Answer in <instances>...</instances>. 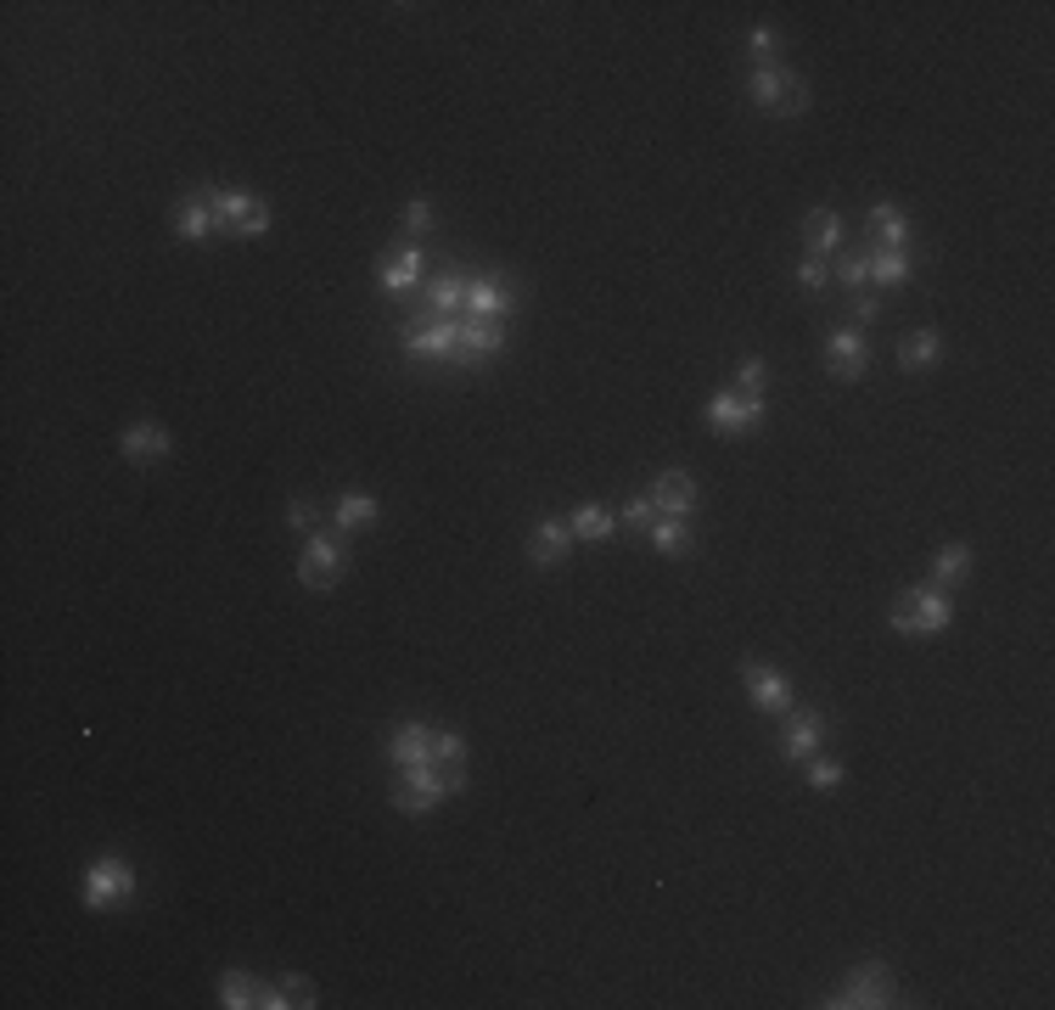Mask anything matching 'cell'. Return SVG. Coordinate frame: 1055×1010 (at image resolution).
<instances>
[{
    "mask_svg": "<svg viewBox=\"0 0 1055 1010\" xmlns=\"http://www.w3.org/2000/svg\"><path fill=\"white\" fill-rule=\"evenodd\" d=\"M949 624V596L926 585V590H904L892 606V629H904V635H937Z\"/></svg>",
    "mask_w": 1055,
    "mask_h": 1010,
    "instance_id": "obj_1",
    "label": "cell"
},
{
    "mask_svg": "<svg viewBox=\"0 0 1055 1010\" xmlns=\"http://www.w3.org/2000/svg\"><path fill=\"white\" fill-rule=\"evenodd\" d=\"M753 101L758 107H769L775 112V119H792V112H803L808 107V85L798 80V73H780L775 62L769 68H753Z\"/></svg>",
    "mask_w": 1055,
    "mask_h": 1010,
    "instance_id": "obj_2",
    "label": "cell"
},
{
    "mask_svg": "<svg viewBox=\"0 0 1055 1010\" xmlns=\"http://www.w3.org/2000/svg\"><path fill=\"white\" fill-rule=\"evenodd\" d=\"M343 573H348V551L337 545V539H332V533L309 539L303 556H298V578H303V585H309V590H332Z\"/></svg>",
    "mask_w": 1055,
    "mask_h": 1010,
    "instance_id": "obj_3",
    "label": "cell"
},
{
    "mask_svg": "<svg viewBox=\"0 0 1055 1010\" xmlns=\"http://www.w3.org/2000/svg\"><path fill=\"white\" fill-rule=\"evenodd\" d=\"M831 1010H865V1005H892V977H887V965H859L853 977L826 999Z\"/></svg>",
    "mask_w": 1055,
    "mask_h": 1010,
    "instance_id": "obj_4",
    "label": "cell"
},
{
    "mask_svg": "<svg viewBox=\"0 0 1055 1010\" xmlns=\"http://www.w3.org/2000/svg\"><path fill=\"white\" fill-rule=\"evenodd\" d=\"M130 887H135L130 865H119V859H101V865H91V876H85V904H91V910H107V904L130 899Z\"/></svg>",
    "mask_w": 1055,
    "mask_h": 1010,
    "instance_id": "obj_5",
    "label": "cell"
},
{
    "mask_svg": "<svg viewBox=\"0 0 1055 1010\" xmlns=\"http://www.w3.org/2000/svg\"><path fill=\"white\" fill-rule=\"evenodd\" d=\"M439 797H449V786H444V774H439L433 763H416V769H405V781H399V792H394V803H399L405 814L433 808Z\"/></svg>",
    "mask_w": 1055,
    "mask_h": 1010,
    "instance_id": "obj_6",
    "label": "cell"
},
{
    "mask_svg": "<svg viewBox=\"0 0 1055 1010\" xmlns=\"http://www.w3.org/2000/svg\"><path fill=\"white\" fill-rule=\"evenodd\" d=\"M708 421L719 426V433H753V426L764 421V405H758V394H719L708 405Z\"/></svg>",
    "mask_w": 1055,
    "mask_h": 1010,
    "instance_id": "obj_7",
    "label": "cell"
},
{
    "mask_svg": "<svg viewBox=\"0 0 1055 1010\" xmlns=\"http://www.w3.org/2000/svg\"><path fill=\"white\" fill-rule=\"evenodd\" d=\"M219 225L230 230V237H264L269 214H264V203L242 197V191H219Z\"/></svg>",
    "mask_w": 1055,
    "mask_h": 1010,
    "instance_id": "obj_8",
    "label": "cell"
},
{
    "mask_svg": "<svg viewBox=\"0 0 1055 1010\" xmlns=\"http://www.w3.org/2000/svg\"><path fill=\"white\" fill-rule=\"evenodd\" d=\"M466 309H472V321H505L517 309V292L505 287L500 276H483V281L466 287Z\"/></svg>",
    "mask_w": 1055,
    "mask_h": 1010,
    "instance_id": "obj_9",
    "label": "cell"
},
{
    "mask_svg": "<svg viewBox=\"0 0 1055 1010\" xmlns=\"http://www.w3.org/2000/svg\"><path fill=\"white\" fill-rule=\"evenodd\" d=\"M455 332H460V326H455L449 315H433V309H427V315L410 326L405 342H410V354H455Z\"/></svg>",
    "mask_w": 1055,
    "mask_h": 1010,
    "instance_id": "obj_10",
    "label": "cell"
},
{
    "mask_svg": "<svg viewBox=\"0 0 1055 1010\" xmlns=\"http://www.w3.org/2000/svg\"><path fill=\"white\" fill-rule=\"evenodd\" d=\"M214 219H219V191H191L185 208H180V237L185 242H208L214 237Z\"/></svg>",
    "mask_w": 1055,
    "mask_h": 1010,
    "instance_id": "obj_11",
    "label": "cell"
},
{
    "mask_svg": "<svg viewBox=\"0 0 1055 1010\" xmlns=\"http://www.w3.org/2000/svg\"><path fill=\"white\" fill-rule=\"evenodd\" d=\"M741 680H747V690H753V702H758V708H769V713H792V685L780 680L775 669L747 663V669H741Z\"/></svg>",
    "mask_w": 1055,
    "mask_h": 1010,
    "instance_id": "obj_12",
    "label": "cell"
},
{
    "mask_svg": "<svg viewBox=\"0 0 1055 1010\" xmlns=\"http://www.w3.org/2000/svg\"><path fill=\"white\" fill-rule=\"evenodd\" d=\"M651 505H657L662 517H685L691 505H696V478L691 472H662L651 483Z\"/></svg>",
    "mask_w": 1055,
    "mask_h": 1010,
    "instance_id": "obj_13",
    "label": "cell"
},
{
    "mask_svg": "<svg viewBox=\"0 0 1055 1010\" xmlns=\"http://www.w3.org/2000/svg\"><path fill=\"white\" fill-rule=\"evenodd\" d=\"M433 724H405V730H394V742H387V758L394 763H405V769H416V763H433Z\"/></svg>",
    "mask_w": 1055,
    "mask_h": 1010,
    "instance_id": "obj_14",
    "label": "cell"
},
{
    "mask_svg": "<svg viewBox=\"0 0 1055 1010\" xmlns=\"http://www.w3.org/2000/svg\"><path fill=\"white\" fill-rule=\"evenodd\" d=\"M500 321H466L460 332H455V360L460 365H478L483 354H494V348H500Z\"/></svg>",
    "mask_w": 1055,
    "mask_h": 1010,
    "instance_id": "obj_15",
    "label": "cell"
},
{
    "mask_svg": "<svg viewBox=\"0 0 1055 1010\" xmlns=\"http://www.w3.org/2000/svg\"><path fill=\"white\" fill-rule=\"evenodd\" d=\"M433 769L444 774L449 792L466 786V742H460L455 730H439V735H433Z\"/></svg>",
    "mask_w": 1055,
    "mask_h": 1010,
    "instance_id": "obj_16",
    "label": "cell"
},
{
    "mask_svg": "<svg viewBox=\"0 0 1055 1010\" xmlns=\"http://www.w3.org/2000/svg\"><path fill=\"white\" fill-rule=\"evenodd\" d=\"M826 360H831V376L853 382L859 371H865V337H859V332H837L826 342Z\"/></svg>",
    "mask_w": 1055,
    "mask_h": 1010,
    "instance_id": "obj_17",
    "label": "cell"
},
{
    "mask_svg": "<svg viewBox=\"0 0 1055 1010\" xmlns=\"http://www.w3.org/2000/svg\"><path fill=\"white\" fill-rule=\"evenodd\" d=\"M567 551H573V528H567V522H539V528H534V539H528V556H534L539 567L562 562Z\"/></svg>",
    "mask_w": 1055,
    "mask_h": 1010,
    "instance_id": "obj_18",
    "label": "cell"
},
{
    "mask_svg": "<svg viewBox=\"0 0 1055 1010\" xmlns=\"http://www.w3.org/2000/svg\"><path fill=\"white\" fill-rule=\"evenodd\" d=\"M819 730H826V724H819V713H792L787 730H780V753H787V758H808L819 747Z\"/></svg>",
    "mask_w": 1055,
    "mask_h": 1010,
    "instance_id": "obj_19",
    "label": "cell"
},
{
    "mask_svg": "<svg viewBox=\"0 0 1055 1010\" xmlns=\"http://www.w3.org/2000/svg\"><path fill=\"white\" fill-rule=\"evenodd\" d=\"M119 449H124V460H158V455H169V433H164V426H152V421H141V426H130V433L119 438Z\"/></svg>",
    "mask_w": 1055,
    "mask_h": 1010,
    "instance_id": "obj_20",
    "label": "cell"
},
{
    "mask_svg": "<svg viewBox=\"0 0 1055 1010\" xmlns=\"http://www.w3.org/2000/svg\"><path fill=\"white\" fill-rule=\"evenodd\" d=\"M803 242H808L814 258H826V253L842 242V219H837L831 208H814V214L803 219Z\"/></svg>",
    "mask_w": 1055,
    "mask_h": 1010,
    "instance_id": "obj_21",
    "label": "cell"
},
{
    "mask_svg": "<svg viewBox=\"0 0 1055 1010\" xmlns=\"http://www.w3.org/2000/svg\"><path fill=\"white\" fill-rule=\"evenodd\" d=\"M466 287H472V276H466V269H449V276H439L433 287H427V309H433V315H449V309L466 303Z\"/></svg>",
    "mask_w": 1055,
    "mask_h": 1010,
    "instance_id": "obj_22",
    "label": "cell"
},
{
    "mask_svg": "<svg viewBox=\"0 0 1055 1010\" xmlns=\"http://www.w3.org/2000/svg\"><path fill=\"white\" fill-rule=\"evenodd\" d=\"M416 276H421V253L410 248V253H399V258H382L376 287H382V292H405V287H416Z\"/></svg>",
    "mask_w": 1055,
    "mask_h": 1010,
    "instance_id": "obj_23",
    "label": "cell"
},
{
    "mask_svg": "<svg viewBox=\"0 0 1055 1010\" xmlns=\"http://www.w3.org/2000/svg\"><path fill=\"white\" fill-rule=\"evenodd\" d=\"M865 269H871V281H882V287H898V281L910 276V264H904V253H898V248L865 253Z\"/></svg>",
    "mask_w": 1055,
    "mask_h": 1010,
    "instance_id": "obj_24",
    "label": "cell"
},
{
    "mask_svg": "<svg viewBox=\"0 0 1055 1010\" xmlns=\"http://www.w3.org/2000/svg\"><path fill=\"white\" fill-rule=\"evenodd\" d=\"M651 545H657L662 556H685V551H691V528H685L680 517H657V522H651Z\"/></svg>",
    "mask_w": 1055,
    "mask_h": 1010,
    "instance_id": "obj_25",
    "label": "cell"
},
{
    "mask_svg": "<svg viewBox=\"0 0 1055 1010\" xmlns=\"http://www.w3.org/2000/svg\"><path fill=\"white\" fill-rule=\"evenodd\" d=\"M966 567H971V551H966V545H949L944 556H937V567H932V585H937V590L960 585V578H966Z\"/></svg>",
    "mask_w": 1055,
    "mask_h": 1010,
    "instance_id": "obj_26",
    "label": "cell"
},
{
    "mask_svg": "<svg viewBox=\"0 0 1055 1010\" xmlns=\"http://www.w3.org/2000/svg\"><path fill=\"white\" fill-rule=\"evenodd\" d=\"M259 988H264V983H253L248 971H230V977L219 983V999H225L230 1010H248V1005H259Z\"/></svg>",
    "mask_w": 1055,
    "mask_h": 1010,
    "instance_id": "obj_27",
    "label": "cell"
},
{
    "mask_svg": "<svg viewBox=\"0 0 1055 1010\" xmlns=\"http://www.w3.org/2000/svg\"><path fill=\"white\" fill-rule=\"evenodd\" d=\"M376 522V500L371 494H343L337 500V528H365Z\"/></svg>",
    "mask_w": 1055,
    "mask_h": 1010,
    "instance_id": "obj_28",
    "label": "cell"
},
{
    "mask_svg": "<svg viewBox=\"0 0 1055 1010\" xmlns=\"http://www.w3.org/2000/svg\"><path fill=\"white\" fill-rule=\"evenodd\" d=\"M573 539H607L612 533V517L601 512V505H584V512H573Z\"/></svg>",
    "mask_w": 1055,
    "mask_h": 1010,
    "instance_id": "obj_29",
    "label": "cell"
},
{
    "mask_svg": "<svg viewBox=\"0 0 1055 1010\" xmlns=\"http://www.w3.org/2000/svg\"><path fill=\"white\" fill-rule=\"evenodd\" d=\"M871 230H876L882 248H898V242H904V214H898V208H871Z\"/></svg>",
    "mask_w": 1055,
    "mask_h": 1010,
    "instance_id": "obj_30",
    "label": "cell"
},
{
    "mask_svg": "<svg viewBox=\"0 0 1055 1010\" xmlns=\"http://www.w3.org/2000/svg\"><path fill=\"white\" fill-rule=\"evenodd\" d=\"M898 360H904L910 371L932 365V360H937V337H932V332H915V337H904V348H898Z\"/></svg>",
    "mask_w": 1055,
    "mask_h": 1010,
    "instance_id": "obj_31",
    "label": "cell"
},
{
    "mask_svg": "<svg viewBox=\"0 0 1055 1010\" xmlns=\"http://www.w3.org/2000/svg\"><path fill=\"white\" fill-rule=\"evenodd\" d=\"M662 512H657V505H651V494H640V500H630V505H623V522H635V528H651Z\"/></svg>",
    "mask_w": 1055,
    "mask_h": 1010,
    "instance_id": "obj_32",
    "label": "cell"
},
{
    "mask_svg": "<svg viewBox=\"0 0 1055 1010\" xmlns=\"http://www.w3.org/2000/svg\"><path fill=\"white\" fill-rule=\"evenodd\" d=\"M808 781H814V792H837V786H842V769H837V763H814Z\"/></svg>",
    "mask_w": 1055,
    "mask_h": 1010,
    "instance_id": "obj_33",
    "label": "cell"
},
{
    "mask_svg": "<svg viewBox=\"0 0 1055 1010\" xmlns=\"http://www.w3.org/2000/svg\"><path fill=\"white\" fill-rule=\"evenodd\" d=\"M747 51L758 57V68H769V57H775V34H769V28H753V34H747Z\"/></svg>",
    "mask_w": 1055,
    "mask_h": 1010,
    "instance_id": "obj_34",
    "label": "cell"
},
{
    "mask_svg": "<svg viewBox=\"0 0 1055 1010\" xmlns=\"http://www.w3.org/2000/svg\"><path fill=\"white\" fill-rule=\"evenodd\" d=\"M281 999H287V1005H303V1010H309V1005H315V988H309L303 977H287V983H281Z\"/></svg>",
    "mask_w": 1055,
    "mask_h": 1010,
    "instance_id": "obj_35",
    "label": "cell"
},
{
    "mask_svg": "<svg viewBox=\"0 0 1055 1010\" xmlns=\"http://www.w3.org/2000/svg\"><path fill=\"white\" fill-rule=\"evenodd\" d=\"M798 281H803L808 292H819V287H826V281H831V269H826V264H819V258H808V264L798 269Z\"/></svg>",
    "mask_w": 1055,
    "mask_h": 1010,
    "instance_id": "obj_36",
    "label": "cell"
},
{
    "mask_svg": "<svg viewBox=\"0 0 1055 1010\" xmlns=\"http://www.w3.org/2000/svg\"><path fill=\"white\" fill-rule=\"evenodd\" d=\"M837 281H842V287H859V281H871L865 258H842V264H837Z\"/></svg>",
    "mask_w": 1055,
    "mask_h": 1010,
    "instance_id": "obj_37",
    "label": "cell"
},
{
    "mask_svg": "<svg viewBox=\"0 0 1055 1010\" xmlns=\"http://www.w3.org/2000/svg\"><path fill=\"white\" fill-rule=\"evenodd\" d=\"M405 225L416 230V237H421V230H433V208H427V203H410V208H405Z\"/></svg>",
    "mask_w": 1055,
    "mask_h": 1010,
    "instance_id": "obj_38",
    "label": "cell"
},
{
    "mask_svg": "<svg viewBox=\"0 0 1055 1010\" xmlns=\"http://www.w3.org/2000/svg\"><path fill=\"white\" fill-rule=\"evenodd\" d=\"M741 387L758 394V387H764V360H741Z\"/></svg>",
    "mask_w": 1055,
    "mask_h": 1010,
    "instance_id": "obj_39",
    "label": "cell"
},
{
    "mask_svg": "<svg viewBox=\"0 0 1055 1010\" xmlns=\"http://www.w3.org/2000/svg\"><path fill=\"white\" fill-rule=\"evenodd\" d=\"M292 528H315V505H309V500H292Z\"/></svg>",
    "mask_w": 1055,
    "mask_h": 1010,
    "instance_id": "obj_40",
    "label": "cell"
}]
</instances>
